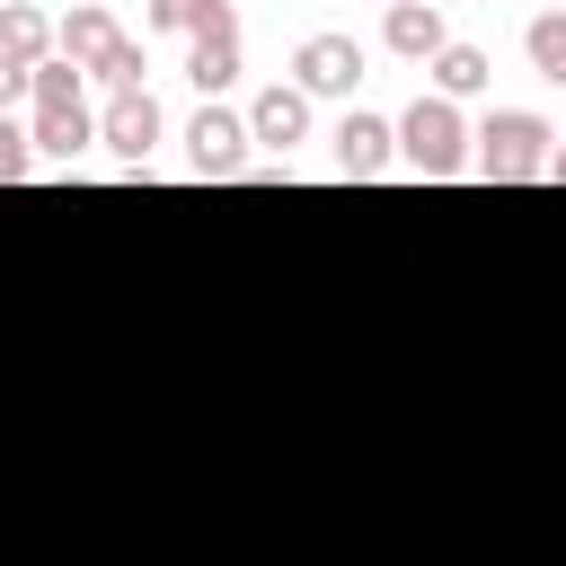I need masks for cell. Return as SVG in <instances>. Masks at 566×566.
I'll return each instance as SVG.
<instances>
[{
  "label": "cell",
  "mask_w": 566,
  "mask_h": 566,
  "mask_svg": "<svg viewBox=\"0 0 566 566\" xmlns=\"http://www.w3.org/2000/svg\"><path fill=\"white\" fill-rule=\"evenodd\" d=\"M380 44H389L398 62H433V53L451 44V27H442L433 0H407V9H380Z\"/></svg>",
  "instance_id": "cell-9"
},
{
  "label": "cell",
  "mask_w": 566,
  "mask_h": 566,
  "mask_svg": "<svg viewBox=\"0 0 566 566\" xmlns=\"http://www.w3.org/2000/svg\"><path fill=\"white\" fill-rule=\"evenodd\" d=\"M557 9H566V0H557Z\"/></svg>",
  "instance_id": "cell-22"
},
{
  "label": "cell",
  "mask_w": 566,
  "mask_h": 566,
  "mask_svg": "<svg viewBox=\"0 0 566 566\" xmlns=\"http://www.w3.org/2000/svg\"><path fill=\"white\" fill-rule=\"evenodd\" d=\"M18 177H35V133L18 115H0V186H18Z\"/></svg>",
  "instance_id": "cell-16"
},
{
  "label": "cell",
  "mask_w": 566,
  "mask_h": 566,
  "mask_svg": "<svg viewBox=\"0 0 566 566\" xmlns=\"http://www.w3.org/2000/svg\"><path fill=\"white\" fill-rule=\"evenodd\" d=\"M522 53H531V71H539V80H557V88H566V9H539V18L522 27Z\"/></svg>",
  "instance_id": "cell-14"
},
{
  "label": "cell",
  "mask_w": 566,
  "mask_h": 566,
  "mask_svg": "<svg viewBox=\"0 0 566 566\" xmlns=\"http://www.w3.org/2000/svg\"><path fill=\"white\" fill-rule=\"evenodd\" d=\"M97 142H106L124 168H142V159H150V142H159V97H150V88H115V97H106V115H97Z\"/></svg>",
  "instance_id": "cell-5"
},
{
  "label": "cell",
  "mask_w": 566,
  "mask_h": 566,
  "mask_svg": "<svg viewBox=\"0 0 566 566\" xmlns=\"http://www.w3.org/2000/svg\"><path fill=\"white\" fill-rule=\"evenodd\" d=\"M354 80H363V44H354V35L318 27V35L292 44V88H301V97H354Z\"/></svg>",
  "instance_id": "cell-3"
},
{
  "label": "cell",
  "mask_w": 566,
  "mask_h": 566,
  "mask_svg": "<svg viewBox=\"0 0 566 566\" xmlns=\"http://www.w3.org/2000/svg\"><path fill=\"white\" fill-rule=\"evenodd\" d=\"M0 53H9V62H27V71H35V62H53V53H62V44H53V18H44L35 0H0Z\"/></svg>",
  "instance_id": "cell-12"
},
{
  "label": "cell",
  "mask_w": 566,
  "mask_h": 566,
  "mask_svg": "<svg viewBox=\"0 0 566 566\" xmlns=\"http://www.w3.org/2000/svg\"><path fill=\"white\" fill-rule=\"evenodd\" d=\"M27 133H35V159H80V150L97 142V115H88L80 97H71V106H35Z\"/></svg>",
  "instance_id": "cell-11"
},
{
  "label": "cell",
  "mask_w": 566,
  "mask_h": 566,
  "mask_svg": "<svg viewBox=\"0 0 566 566\" xmlns=\"http://www.w3.org/2000/svg\"><path fill=\"white\" fill-rule=\"evenodd\" d=\"M548 177H557V186H566V133H557V150H548Z\"/></svg>",
  "instance_id": "cell-20"
},
{
  "label": "cell",
  "mask_w": 566,
  "mask_h": 566,
  "mask_svg": "<svg viewBox=\"0 0 566 566\" xmlns=\"http://www.w3.org/2000/svg\"><path fill=\"white\" fill-rule=\"evenodd\" d=\"M310 133V97L292 88V80H274V88H256L248 97V142H265V150H292Z\"/></svg>",
  "instance_id": "cell-8"
},
{
  "label": "cell",
  "mask_w": 566,
  "mask_h": 566,
  "mask_svg": "<svg viewBox=\"0 0 566 566\" xmlns=\"http://www.w3.org/2000/svg\"><path fill=\"white\" fill-rule=\"evenodd\" d=\"M18 97H35V71H27V62H9V53H0V115H9V106H18Z\"/></svg>",
  "instance_id": "cell-19"
},
{
  "label": "cell",
  "mask_w": 566,
  "mask_h": 566,
  "mask_svg": "<svg viewBox=\"0 0 566 566\" xmlns=\"http://www.w3.org/2000/svg\"><path fill=\"white\" fill-rule=\"evenodd\" d=\"M186 80H195L203 97H221V88L239 80V9H221V18L186 44Z\"/></svg>",
  "instance_id": "cell-7"
},
{
  "label": "cell",
  "mask_w": 566,
  "mask_h": 566,
  "mask_svg": "<svg viewBox=\"0 0 566 566\" xmlns=\"http://www.w3.org/2000/svg\"><path fill=\"white\" fill-rule=\"evenodd\" d=\"M142 71H150V62H142V44H133V35H115V44H106V62H97L88 80H106V88H142Z\"/></svg>",
  "instance_id": "cell-17"
},
{
  "label": "cell",
  "mask_w": 566,
  "mask_h": 566,
  "mask_svg": "<svg viewBox=\"0 0 566 566\" xmlns=\"http://www.w3.org/2000/svg\"><path fill=\"white\" fill-rule=\"evenodd\" d=\"M548 150H557V124L531 115V106H495L486 124H469V168L486 186H531L548 177Z\"/></svg>",
  "instance_id": "cell-1"
},
{
  "label": "cell",
  "mask_w": 566,
  "mask_h": 566,
  "mask_svg": "<svg viewBox=\"0 0 566 566\" xmlns=\"http://www.w3.org/2000/svg\"><path fill=\"white\" fill-rule=\"evenodd\" d=\"M186 159H195V177H248V115L203 106L186 124Z\"/></svg>",
  "instance_id": "cell-4"
},
{
  "label": "cell",
  "mask_w": 566,
  "mask_h": 566,
  "mask_svg": "<svg viewBox=\"0 0 566 566\" xmlns=\"http://www.w3.org/2000/svg\"><path fill=\"white\" fill-rule=\"evenodd\" d=\"M212 9H221V0H150V9H142V27H150V35H186V44H195V35L212 27Z\"/></svg>",
  "instance_id": "cell-15"
},
{
  "label": "cell",
  "mask_w": 566,
  "mask_h": 566,
  "mask_svg": "<svg viewBox=\"0 0 566 566\" xmlns=\"http://www.w3.org/2000/svg\"><path fill=\"white\" fill-rule=\"evenodd\" d=\"M327 142H336V168H345V177H380V168L398 159V124H380V115H363V106H345Z\"/></svg>",
  "instance_id": "cell-6"
},
{
  "label": "cell",
  "mask_w": 566,
  "mask_h": 566,
  "mask_svg": "<svg viewBox=\"0 0 566 566\" xmlns=\"http://www.w3.org/2000/svg\"><path fill=\"white\" fill-rule=\"evenodd\" d=\"M80 80H88V71H80V62H62V53H53V62H35V106H71V97H80Z\"/></svg>",
  "instance_id": "cell-18"
},
{
  "label": "cell",
  "mask_w": 566,
  "mask_h": 566,
  "mask_svg": "<svg viewBox=\"0 0 566 566\" xmlns=\"http://www.w3.org/2000/svg\"><path fill=\"white\" fill-rule=\"evenodd\" d=\"M115 35H124V27H115V18L97 9V0H80L71 18H53V44H62V62H80V71H97Z\"/></svg>",
  "instance_id": "cell-10"
},
{
  "label": "cell",
  "mask_w": 566,
  "mask_h": 566,
  "mask_svg": "<svg viewBox=\"0 0 566 566\" xmlns=\"http://www.w3.org/2000/svg\"><path fill=\"white\" fill-rule=\"evenodd\" d=\"M398 168H416V177H469V115L451 97H416L398 115Z\"/></svg>",
  "instance_id": "cell-2"
},
{
  "label": "cell",
  "mask_w": 566,
  "mask_h": 566,
  "mask_svg": "<svg viewBox=\"0 0 566 566\" xmlns=\"http://www.w3.org/2000/svg\"><path fill=\"white\" fill-rule=\"evenodd\" d=\"M380 9H407V0H380Z\"/></svg>",
  "instance_id": "cell-21"
},
{
  "label": "cell",
  "mask_w": 566,
  "mask_h": 566,
  "mask_svg": "<svg viewBox=\"0 0 566 566\" xmlns=\"http://www.w3.org/2000/svg\"><path fill=\"white\" fill-rule=\"evenodd\" d=\"M424 71H433V97H451V106H460V97H486V88H495V62H486L478 44H442V53L424 62Z\"/></svg>",
  "instance_id": "cell-13"
}]
</instances>
